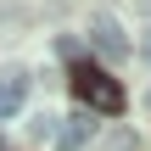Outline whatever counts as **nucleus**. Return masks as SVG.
Masks as SVG:
<instances>
[{"label": "nucleus", "instance_id": "nucleus-1", "mask_svg": "<svg viewBox=\"0 0 151 151\" xmlns=\"http://www.w3.org/2000/svg\"><path fill=\"white\" fill-rule=\"evenodd\" d=\"M73 90H78L95 112H123V84H118L106 67H78V73H73Z\"/></svg>", "mask_w": 151, "mask_h": 151}, {"label": "nucleus", "instance_id": "nucleus-2", "mask_svg": "<svg viewBox=\"0 0 151 151\" xmlns=\"http://www.w3.org/2000/svg\"><path fill=\"white\" fill-rule=\"evenodd\" d=\"M90 39H95V50H101L106 62H123V56H129V34H123L112 17H101V22L90 28Z\"/></svg>", "mask_w": 151, "mask_h": 151}, {"label": "nucleus", "instance_id": "nucleus-3", "mask_svg": "<svg viewBox=\"0 0 151 151\" xmlns=\"http://www.w3.org/2000/svg\"><path fill=\"white\" fill-rule=\"evenodd\" d=\"M90 134H95V123H90L84 112H73V118H56V134H50V140H56V151H78Z\"/></svg>", "mask_w": 151, "mask_h": 151}, {"label": "nucleus", "instance_id": "nucleus-4", "mask_svg": "<svg viewBox=\"0 0 151 151\" xmlns=\"http://www.w3.org/2000/svg\"><path fill=\"white\" fill-rule=\"evenodd\" d=\"M22 90H28V78H17V73H0V118H11V112L22 106Z\"/></svg>", "mask_w": 151, "mask_h": 151}, {"label": "nucleus", "instance_id": "nucleus-5", "mask_svg": "<svg viewBox=\"0 0 151 151\" xmlns=\"http://www.w3.org/2000/svg\"><path fill=\"white\" fill-rule=\"evenodd\" d=\"M56 50H62V56H67V62H78V50H84V45H78V39H67V34H62V39H56Z\"/></svg>", "mask_w": 151, "mask_h": 151}, {"label": "nucleus", "instance_id": "nucleus-6", "mask_svg": "<svg viewBox=\"0 0 151 151\" xmlns=\"http://www.w3.org/2000/svg\"><path fill=\"white\" fill-rule=\"evenodd\" d=\"M146 56H151V34H146Z\"/></svg>", "mask_w": 151, "mask_h": 151}]
</instances>
